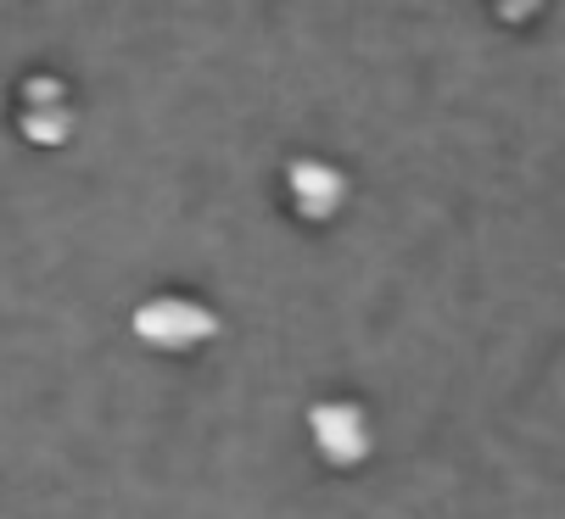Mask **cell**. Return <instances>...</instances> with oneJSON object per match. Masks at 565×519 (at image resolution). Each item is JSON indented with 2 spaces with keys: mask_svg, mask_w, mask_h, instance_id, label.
Here are the masks:
<instances>
[{
  "mask_svg": "<svg viewBox=\"0 0 565 519\" xmlns=\"http://www.w3.org/2000/svg\"><path fill=\"white\" fill-rule=\"evenodd\" d=\"M286 191H291V202H297L302 218L326 224V218H337L342 202H348V173H342L337 162H326V156H297V162L286 167Z\"/></svg>",
  "mask_w": 565,
  "mask_h": 519,
  "instance_id": "cell-3",
  "label": "cell"
},
{
  "mask_svg": "<svg viewBox=\"0 0 565 519\" xmlns=\"http://www.w3.org/2000/svg\"><path fill=\"white\" fill-rule=\"evenodd\" d=\"M18 134L29 140V145H62L67 134H73V107H67V96H40V101H23V118H18Z\"/></svg>",
  "mask_w": 565,
  "mask_h": 519,
  "instance_id": "cell-4",
  "label": "cell"
},
{
  "mask_svg": "<svg viewBox=\"0 0 565 519\" xmlns=\"http://www.w3.org/2000/svg\"><path fill=\"white\" fill-rule=\"evenodd\" d=\"M135 340L151 346V353H196V346H207L218 335V313L202 307L196 296H146L129 318Z\"/></svg>",
  "mask_w": 565,
  "mask_h": 519,
  "instance_id": "cell-1",
  "label": "cell"
},
{
  "mask_svg": "<svg viewBox=\"0 0 565 519\" xmlns=\"http://www.w3.org/2000/svg\"><path fill=\"white\" fill-rule=\"evenodd\" d=\"M537 7H543V0H499V12H504L510 23H515V18H532Z\"/></svg>",
  "mask_w": 565,
  "mask_h": 519,
  "instance_id": "cell-5",
  "label": "cell"
},
{
  "mask_svg": "<svg viewBox=\"0 0 565 519\" xmlns=\"http://www.w3.org/2000/svg\"><path fill=\"white\" fill-rule=\"evenodd\" d=\"M308 442H313V453L326 458L331 469H353V464H364L370 447H375L370 419H364L353 402H319V408L308 413Z\"/></svg>",
  "mask_w": 565,
  "mask_h": 519,
  "instance_id": "cell-2",
  "label": "cell"
}]
</instances>
